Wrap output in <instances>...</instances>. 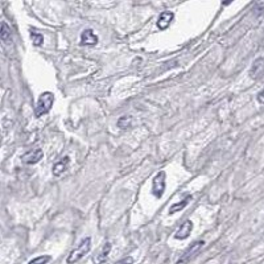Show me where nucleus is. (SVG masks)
<instances>
[{
  "label": "nucleus",
  "instance_id": "obj_4",
  "mask_svg": "<svg viewBox=\"0 0 264 264\" xmlns=\"http://www.w3.org/2000/svg\"><path fill=\"white\" fill-rule=\"evenodd\" d=\"M165 178H167V176H165L164 171H160V172L157 173L156 176H155V178H153L152 193H153V196L156 197V198H161L163 194H164Z\"/></svg>",
  "mask_w": 264,
  "mask_h": 264
},
{
  "label": "nucleus",
  "instance_id": "obj_8",
  "mask_svg": "<svg viewBox=\"0 0 264 264\" xmlns=\"http://www.w3.org/2000/svg\"><path fill=\"white\" fill-rule=\"evenodd\" d=\"M96 44H98V36L92 32L91 29H85L84 32L81 33V45L94 46Z\"/></svg>",
  "mask_w": 264,
  "mask_h": 264
},
{
  "label": "nucleus",
  "instance_id": "obj_5",
  "mask_svg": "<svg viewBox=\"0 0 264 264\" xmlns=\"http://www.w3.org/2000/svg\"><path fill=\"white\" fill-rule=\"evenodd\" d=\"M44 156V153L41 151L40 148L32 149V151H28V152H25L23 156H21V161L24 163V164L32 165V164H37L39 161L43 159Z\"/></svg>",
  "mask_w": 264,
  "mask_h": 264
},
{
  "label": "nucleus",
  "instance_id": "obj_9",
  "mask_svg": "<svg viewBox=\"0 0 264 264\" xmlns=\"http://www.w3.org/2000/svg\"><path fill=\"white\" fill-rule=\"evenodd\" d=\"M69 164H70V159L68 156L62 157L60 161H57L56 164L53 165V176L60 177L61 175H64V172H66V169L69 168Z\"/></svg>",
  "mask_w": 264,
  "mask_h": 264
},
{
  "label": "nucleus",
  "instance_id": "obj_14",
  "mask_svg": "<svg viewBox=\"0 0 264 264\" xmlns=\"http://www.w3.org/2000/svg\"><path fill=\"white\" fill-rule=\"evenodd\" d=\"M29 35H31V39H32V43L35 46H41V45L44 44V36L37 29L31 28V33Z\"/></svg>",
  "mask_w": 264,
  "mask_h": 264
},
{
  "label": "nucleus",
  "instance_id": "obj_6",
  "mask_svg": "<svg viewBox=\"0 0 264 264\" xmlns=\"http://www.w3.org/2000/svg\"><path fill=\"white\" fill-rule=\"evenodd\" d=\"M264 74V58H256L250 69V77L252 80H259Z\"/></svg>",
  "mask_w": 264,
  "mask_h": 264
},
{
  "label": "nucleus",
  "instance_id": "obj_2",
  "mask_svg": "<svg viewBox=\"0 0 264 264\" xmlns=\"http://www.w3.org/2000/svg\"><path fill=\"white\" fill-rule=\"evenodd\" d=\"M53 103H54V95H53L52 92H43L40 98H39V100H37L36 108H35V115H36L37 118L46 115V114L52 110Z\"/></svg>",
  "mask_w": 264,
  "mask_h": 264
},
{
  "label": "nucleus",
  "instance_id": "obj_13",
  "mask_svg": "<svg viewBox=\"0 0 264 264\" xmlns=\"http://www.w3.org/2000/svg\"><path fill=\"white\" fill-rule=\"evenodd\" d=\"M192 200V196H186L184 200L181 201V202H176V204H173L171 208H169V214H175L177 212H181L182 209L186 208V205L189 204V201Z\"/></svg>",
  "mask_w": 264,
  "mask_h": 264
},
{
  "label": "nucleus",
  "instance_id": "obj_10",
  "mask_svg": "<svg viewBox=\"0 0 264 264\" xmlns=\"http://www.w3.org/2000/svg\"><path fill=\"white\" fill-rule=\"evenodd\" d=\"M192 230H193V222L192 220H186V222H184V223H182V226H181V227L177 230V232L175 234V238H176V239H180V240L186 239V238H189V236H190V232H192Z\"/></svg>",
  "mask_w": 264,
  "mask_h": 264
},
{
  "label": "nucleus",
  "instance_id": "obj_7",
  "mask_svg": "<svg viewBox=\"0 0 264 264\" xmlns=\"http://www.w3.org/2000/svg\"><path fill=\"white\" fill-rule=\"evenodd\" d=\"M110 251H111V243L106 242V243L102 246V248H100L99 251L96 252L95 255H94V258H92V263L94 264H103L104 262L107 260Z\"/></svg>",
  "mask_w": 264,
  "mask_h": 264
},
{
  "label": "nucleus",
  "instance_id": "obj_12",
  "mask_svg": "<svg viewBox=\"0 0 264 264\" xmlns=\"http://www.w3.org/2000/svg\"><path fill=\"white\" fill-rule=\"evenodd\" d=\"M0 39L3 43L5 44H9V43H12V33H11V28H9L8 25L5 21L1 23V29H0Z\"/></svg>",
  "mask_w": 264,
  "mask_h": 264
},
{
  "label": "nucleus",
  "instance_id": "obj_15",
  "mask_svg": "<svg viewBox=\"0 0 264 264\" xmlns=\"http://www.w3.org/2000/svg\"><path fill=\"white\" fill-rule=\"evenodd\" d=\"M50 260H52V256L50 255H41V256H36L35 259L28 262V264H48Z\"/></svg>",
  "mask_w": 264,
  "mask_h": 264
},
{
  "label": "nucleus",
  "instance_id": "obj_16",
  "mask_svg": "<svg viewBox=\"0 0 264 264\" xmlns=\"http://www.w3.org/2000/svg\"><path fill=\"white\" fill-rule=\"evenodd\" d=\"M132 123H133V118H132V116H122V118L118 120V126H119L120 128L131 127Z\"/></svg>",
  "mask_w": 264,
  "mask_h": 264
},
{
  "label": "nucleus",
  "instance_id": "obj_18",
  "mask_svg": "<svg viewBox=\"0 0 264 264\" xmlns=\"http://www.w3.org/2000/svg\"><path fill=\"white\" fill-rule=\"evenodd\" d=\"M256 98H258V102H259L260 104H264V88L259 92V94H258Z\"/></svg>",
  "mask_w": 264,
  "mask_h": 264
},
{
  "label": "nucleus",
  "instance_id": "obj_1",
  "mask_svg": "<svg viewBox=\"0 0 264 264\" xmlns=\"http://www.w3.org/2000/svg\"><path fill=\"white\" fill-rule=\"evenodd\" d=\"M90 250H91V238H85V239L81 240V243L78 244L74 250H72V252L69 254L68 259H66V263L68 264L77 263V262L82 259Z\"/></svg>",
  "mask_w": 264,
  "mask_h": 264
},
{
  "label": "nucleus",
  "instance_id": "obj_11",
  "mask_svg": "<svg viewBox=\"0 0 264 264\" xmlns=\"http://www.w3.org/2000/svg\"><path fill=\"white\" fill-rule=\"evenodd\" d=\"M173 17H175V15H173L172 12H163L160 16H159L157 27L160 29H167L169 27V24L172 23Z\"/></svg>",
  "mask_w": 264,
  "mask_h": 264
},
{
  "label": "nucleus",
  "instance_id": "obj_17",
  "mask_svg": "<svg viewBox=\"0 0 264 264\" xmlns=\"http://www.w3.org/2000/svg\"><path fill=\"white\" fill-rule=\"evenodd\" d=\"M115 264H133V258L132 256H126L123 259L118 260Z\"/></svg>",
  "mask_w": 264,
  "mask_h": 264
},
{
  "label": "nucleus",
  "instance_id": "obj_3",
  "mask_svg": "<svg viewBox=\"0 0 264 264\" xmlns=\"http://www.w3.org/2000/svg\"><path fill=\"white\" fill-rule=\"evenodd\" d=\"M205 246L204 240H197L193 244H190L184 252H182V255L180 256V259L177 260V264H185L188 263L189 260H192L194 256L201 251V248Z\"/></svg>",
  "mask_w": 264,
  "mask_h": 264
}]
</instances>
